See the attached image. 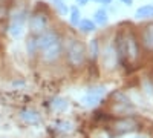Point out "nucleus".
I'll list each match as a JSON object with an SVG mask.
<instances>
[{"label":"nucleus","mask_w":153,"mask_h":138,"mask_svg":"<svg viewBox=\"0 0 153 138\" xmlns=\"http://www.w3.org/2000/svg\"><path fill=\"white\" fill-rule=\"evenodd\" d=\"M136 19H150L153 17V5H144L141 8H138L135 12Z\"/></svg>","instance_id":"11"},{"label":"nucleus","mask_w":153,"mask_h":138,"mask_svg":"<svg viewBox=\"0 0 153 138\" xmlns=\"http://www.w3.org/2000/svg\"><path fill=\"white\" fill-rule=\"evenodd\" d=\"M94 22H95V25H101V26L107 25V22H109V14H107V11H106L104 8L97 9L95 14H94Z\"/></svg>","instance_id":"9"},{"label":"nucleus","mask_w":153,"mask_h":138,"mask_svg":"<svg viewBox=\"0 0 153 138\" xmlns=\"http://www.w3.org/2000/svg\"><path fill=\"white\" fill-rule=\"evenodd\" d=\"M136 138H139V137H136Z\"/></svg>","instance_id":"22"},{"label":"nucleus","mask_w":153,"mask_h":138,"mask_svg":"<svg viewBox=\"0 0 153 138\" xmlns=\"http://www.w3.org/2000/svg\"><path fill=\"white\" fill-rule=\"evenodd\" d=\"M48 28V17L43 12H37L29 19V29L34 35H42Z\"/></svg>","instance_id":"4"},{"label":"nucleus","mask_w":153,"mask_h":138,"mask_svg":"<svg viewBox=\"0 0 153 138\" xmlns=\"http://www.w3.org/2000/svg\"><path fill=\"white\" fill-rule=\"evenodd\" d=\"M95 2H97V0H95Z\"/></svg>","instance_id":"23"},{"label":"nucleus","mask_w":153,"mask_h":138,"mask_svg":"<svg viewBox=\"0 0 153 138\" xmlns=\"http://www.w3.org/2000/svg\"><path fill=\"white\" fill-rule=\"evenodd\" d=\"M26 46H28V52H29V55H34V54L38 51V48H37V40H35V39H29Z\"/></svg>","instance_id":"18"},{"label":"nucleus","mask_w":153,"mask_h":138,"mask_svg":"<svg viewBox=\"0 0 153 138\" xmlns=\"http://www.w3.org/2000/svg\"><path fill=\"white\" fill-rule=\"evenodd\" d=\"M37 48L42 52V57L45 61H55L61 54V40L55 32H43L40 39H37Z\"/></svg>","instance_id":"1"},{"label":"nucleus","mask_w":153,"mask_h":138,"mask_svg":"<svg viewBox=\"0 0 153 138\" xmlns=\"http://www.w3.org/2000/svg\"><path fill=\"white\" fill-rule=\"evenodd\" d=\"M75 2H76V3H78L80 6H86V5L89 3V0H75Z\"/></svg>","instance_id":"20"},{"label":"nucleus","mask_w":153,"mask_h":138,"mask_svg":"<svg viewBox=\"0 0 153 138\" xmlns=\"http://www.w3.org/2000/svg\"><path fill=\"white\" fill-rule=\"evenodd\" d=\"M69 12H71V17H69L71 25L76 26V25L80 23V20H81V12H80V9L76 8V6H74V8H69Z\"/></svg>","instance_id":"15"},{"label":"nucleus","mask_w":153,"mask_h":138,"mask_svg":"<svg viewBox=\"0 0 153 138\" xmlns=\"http://www.w3.org/2000/svg\"><path fill=\"white\" fill-rule=\"evenodd\" d=\"M26 12L25 11H20L17 14L12 17L11 23H9V34L14 37V39H20L23 35V31H25V23H26Z\"/></svg>","instance_id":"3"},{"label":"nucleus","mask_w":153,"mask_h":138,"mask_svg":"<svg viewBox=\"0 0 153 138\" xmlns=\"http://www.w3.org/2000/svg\"><path fill=\"white\" fill-rule=\"evenodd\" d=\"M136 126H138V124H136L132 118H126V120H121V121L115 123V131L120 132V134H126V132L135 131Z\"/></svg>","instance_id":"7"},{"label":"nucleus","mask_w":153,"mask_h":138,"mask_svg":"<svg viewBox=\"0 0 153 138\" xmlns=\"http://www.w3.org/2000/svg\"><path fill=\"white\" fill-rule=\"evenodd\" d=\"M89 54H91V57H92L94 60L98 57V54H100V46H98V40H97V39L91 40V43H89Z\"/></svg>","instance_id":"17"},{"label":"nucleus","mask_w":153,"mask_h":138,"mask_svg":"<svg viewBox=\"0 0 153 138\" xmlns=\"http://www.w3.org/2000/svg\"><path fill=\"white\" fill-rule=\"evenodd\" d=\"M97 2H100L101 5H104V6H107V5H110L113 0H97Z\"/></svg>","instance_id":"19"},{"label":"nucleus","mask_w":153,"mask_h":138,"mask_svg":"<svg viewBox=\"0 0 153 138\" xmlns=\"http://www.w3.org/2000/svg\"><path fill=\"white\" fill-rule=\"evenodd\" d=\"M52 109L54 110H57V112H63V110H66L68 109V106H69V103H68V100H65V98H61V97H57L54 101H52Z\"/></svg>","instance_id":"13"},{"label":"nucleus","mask_w":153,"mask_h":138,"mask_svg":"<svg viewBox=\"0 0 153 138\" xmlns=\"http://www.w3.org/2000/svg\"><path fill=\"white\" fill-rule=\"evenodd\" d=\"M103 61H104V66L112 69L117 66V61H118V51L113 49L112 46H109L106 51H104V55H103Z\"/></svg>","instance_id":"6"},{"label":"nucleus","mask_w":153,"mask_h":138,"mask_svg":"<svg viewBox=\"0 0 153 138\" xmlns=\"http://www.w3.org/2000/svg\"><path fill=\"white\" fill-rule=\"evenodd\" d=\"M20 118L28 124H38V121H40V115H38L35 110H31V109L23 110L20 114Z\"/></svg>","instance_id":"8"},{"label":"nucleus","mask_w":153,"mask_h":138,"mask_svg":"<svg viewBox=\"0 0 153 138\" xmlns=\"http://www.w3.org/2000/svg\"><path fill=\"white\" fill-rule=\"evenodd\" d=\"M123 45H124V49H121V51L129 57L132 60H135L138 57V43L135 40V37L133 35H127L124 40H121Z\"/></svg>","instance_id":"5"},{"label":"nucleus","mask_w":153,"mask_h":138,"mask_svg":"<svg viewBox=\"0 0 153 138\" xmlns=\"http://www.w3.org/2000/svg\"><path fill=\"white\" fill-rule=\"evenodd\" d=\"M143 43L147 49H153V25L147 26L143 34Z\"/></svg>","instance_id":"12"},{"label":"nucleus","mask_w":153,"mask_h":138,"mask_svg":"<svg viewBox=\"0 0 153 138\" xmlns=\"http://www.w3.org/2000/svg\"><path fill=\"white\" fill-rule=\"evenodd\" d=\"M121 2H123L124 5H127V6H130V5L133 3V0H121Z\"/></svg>","instance_id":"21"},{"label":"nucleus","mask_w":153,"mask_h":138,"mask_svg":"<svg viewBox=\"0 0 153 138\" xmlns=\"http://www.w3.org/2000/svg\"><path fill=\"white\" fill-rule=\"evenodd\" d=\"M52 2H54L55 9L60 12L61 16H68V12H69V6L65 3V0H52Z\"/></svg>","instance_id":"16"},{"label":"nucleus","mask_w":153,"mask_h":138,"mask_svg":"<svg viewBox=\"0 0 153 138\" xmlns=\"http://www.w3.org/2000/svg\"><path fill=\"white\" fill-rule=\"evenodd\" d=\"M100 101H101V98H98V97H95V95H92V94H86V95L83 97V103H84L86 107H94V106H97Z\"/></svg>","instance_id":"14"},{"label":"nucleus","mask_w":153,"mask_h":138,"mask_svg":"<svg viewBox=\"0 0 153 138\" xmlns=\"http://www.w3.org/2000/svg\"><path fill=\"white\" fill-rule=\"evenodd\" d=\"M66 51H68V58L74 66H80L84 63V58H86V49L81 45V42L78 40H69L68 46H66Z\"/></svg>","instance_id":"2"},{"label":"nucleus","mask_w":153,"mask_h":138,"mask_svg":"<svg viewBox=\"0 0 153 138\" xmlns=\"http://www.w3.org/2000/svg\"><path fill=\"white\" fill-rule=\"evenodd\" d=\"M76 26L80 28V31H81V32H86V34L94 32V31L97 29L95 22H94V20H89V19H81V20H80V23L76 25Z\"/></svg>","instance_id":"10"}]
</instances>
